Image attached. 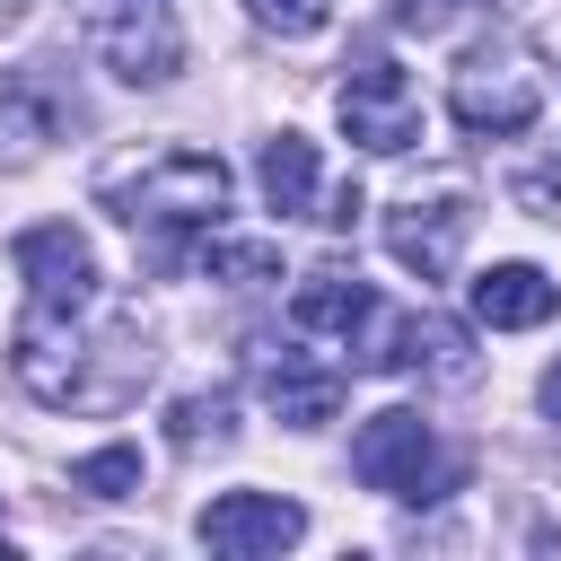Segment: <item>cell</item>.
<instances>
[{
    "instance_id": "6da1fadb",
    "label": "cell",
    "mask_w": 561,
    "mask_h": 561,
    "mask_svg": "<svg viewBox=\"0 0 561 561\" xmlns=\"http://www.w3.org/2000/svg\"><path fill=\"white\" fill-rule=\"evenodd\" d=\"M9 368H18V386L35 394V403H53V412H114V403H131L140 394V377H149V342L140 333H79V316H44V307H26V324H18V342H9Z\"/></svg>"
},
{
    "instance_id": "8fae6325",
    "label": "cell",
    "mask_w": 561,
    "mask_h": 561,
    "mask_svg": "<svg viewBox=\"0 0 561 561\" xmlns=\"http://www.w3.org/2000/svg\"><path fill=\"white\" fill-rule=\"evenodd\" d=\"M561 307V289H552V272H535V263H491V272H473V316L491 324V333H526V324H543Z\"/></svg>"
},
{
    "instance_id": "7c38bea8",
    "label": "cell",
    "mask_w": 561,
    "mask_h": 561,
    "mask_svg": "<svg viewBox=\"0 0 561 561\" xmlns=\"http://www.w3.org/2000/svg\"><path fill=\"white\" fill-rule=\"evenodd\" d=\"M368 316H377V298H368V280L342 272V263H316V272L298 280V298H289V324H298V333H342V342H351Z\"/></svg>"
},
{
    "instance_id": "2e32d148",
    "label": "cell",
    "mask_w": 561,
    "mask_h": 561,
    "mask_svg": "<svg viewBox=\"0 0 561 561\" xmlns=\"http://www.w3.org/2000/svg\"><path fill=\"white\" fill-rule=\"evenodd\" d=\"M202 272L210 280H280V245H263V237H210Z\"/></svg>"
},
{
    "instance_id": "9c48e42d",
    "label": "cell",
    "mask_w": 561,
    "mask_h": 561,
    "mask_svg": "<svg viewBox=\"0 0 561 561\" xmlns=\"http://www.w3.org/2000/svg\"><path fill=\"white\" fill-rule=\"evenodd\" d=\"M465 228H473V210H465V184H430V193H412V202L386 219V245H394V263H412L421 280H438V272H456V245H465Z\"/></svg>"
},
{
    "instance_id": "ba28073f",
    "label": "cell",
    "mask_w": 561,
    "mask_h": 561,
    "mask_svg": "<svg viewBox=\"0 0 561 561\" xmlns=\"http://www.w3.org/2000/svg\"><path fill=\"white\" fill-rule=\"evenodd\" d=\"M298 535H307V508L280 500V491H228V500L202 508V543L228 552V561H272V552H289Z\"/></svg>"
},
{
    "instance_id": "30bf717a",
    "label": "cell",
    "mask_w": 561,
    "mask_h": 561,
    "mask_svg": "<svg viewBox=\"0 0 561 561\" xmlns=\"http://www.w3.org/2000/svg\"><path fill=\"white\" fill-rule=\"evenodd\" d=\"M377 368L394 377H438V386H465L473 377V333L456 316H394L386 324V351H368Z\"/></svg>"
},
{
    "instance_id": "7402d4cb",
    "label": "cell",
    "mask_w": 561,
    "mask_h": 561,
    "mask_svg": "<svg viewBox=\"0 0 561 561\" xmlns=\"http://www.w3.org/2000/svg\"><path fill=\"white\" fill-rule=\"evenodd\" d=\"M316 219H333V228H351V219H359V184H342V193H333V202H324Z\"/></svg>"
},
{
    "instance_id": "277c9868",
    "label": "cell",
    "mask_w": 561,
    "mask_h": 561,
    "mask_svg": "<svg viewBox=\"0 0 561 561\" xmlns=\"http://www.w3.org/2000/svg\"><path fill=\"white\" fill-rule=\"evenodd\" d=\"M333 114H342V131H351L359 149H377V158H394V149L421 140V96H412V79H403L386 53H359V61H351V79L333 88Z\"/></svg>"
},
{
    "instance_id": "52a82bcc",
    "label": "cell",
    "mask_w": 561,
    "mask_h": 561,
    "mask_svg": "<svg viewBox=\"0 0 561 561\" xmlns=\"http://www.w3.org/2000/svg\"><path fill=\"white\" fill-rule=\"evenodd\" d=\"M96 61L114 70V79H131V88H158V79H175V61H184V35H175V18H167V0H123V18H96Z\"/></svg>"
},
{
    "instance_id": "ac0fdd59",
    "label": "cell",
    "mask_w": 561,
    "mask_h": 561,
    "mask_svg": "<svg viewBox=\"0 0 561 561\" xmlns=\"http://www.w3.org/2000/svg\"><path fill=\"white\" fill-rule=\"evenodd\" d=\"M167 438H175V447H202V438H228V394H210V403H202V394H184V403L167 412Z\"/></svg>"
},
{
    "instance_id": "603a6c76",
    "label": "cell",
    "mask_w": 561,
    "mask_h": 561,
    "mask_svg": "<svg viewBox=\"0 0 561 561\" xmlns=\"http://www.w3.org/2000/svg\"><path fill=\"white\" fill-rule=\"evenodd\" d=\"M535 394H543V412H552V421H561V359H552V368H543V386H535Z\"/></svg>"
},
{
    "instance_id": "5b68a950",
    "label": "cell",
    "mask_w": 561,
    "mask_h": 561,
    "mask_svg": "<svg viewBox=\"0 0 561 561\" xmlns=\"http://www.w3.org/2000/svg\"><path fill=\"white\" fill-rule=\"evenodd\" d=\"M447 114H456L473 140H508V131H526V123L543 114V79H535L517 53H473V61L456 70V88H447Z\"/></svg>"
},
{
    "instance_id": "4fadbf2b",
    "label": "cell",
    "mask_w": 561,
    "mask_h": 561,
    "mask_svg": "<svg viewBox=\"0 0 561 561\" xmlns=\"http://www.w3.org/2000/svg\"><path fill=\"white\" fill-rule=\"evenodd\" d=\"M254 184H263V202H272L280 219L316 210V140H298V131H272V140H263V158H254Z\"/></svg>"
},
{
    "instance_id": "44dd1931",
    "label": "cell",
    "mask_w": 561,
    "mask_h": 561,
    "mask_svg": "<svg viewBox=\"0 0 561 561\" xmlns=\"http://www.w3.org/2000/svg\"><path fill=\"white\" fill-rule=\"evenodd\" d=\"M517 202H526L535 219H561V175H552V167H535V175H517Z\"/></svg>"
},
{
    "instance_id": "8992f818",
    "label": "cell",
    "mask_w": 561,
    "mask_h": 561,
    "mask_svg": "<svg viewBox=\"0 0 561 561\" xmlns=\"http://www.w3.org/2000/svg\"><path fill=\"white\" fill-rule=\"evenodd\" d=\"M9 263H18V280H26V307H44V316H88V307H96V254H88V237H79L70 219L26 228V237L9 245Z\"/></svg>"
},
{
    "instance_id": "3957f363",
    "label": "cell",
    "mask_w": 561,
    "mask_h": 561,
    "mask_svg": "<svg viewBox=\"0 0 561 561\" xmlns=\"http://www.w3.org/2000/svg\"><path fill=\"white\" fill-rule=\"evenodd\" d=\"M351 473H359L368 491H386V500H438V491L456 482V465L438 456L430 421L403 412V403H386V412L359 421V438H351Z\"/></svg>"
},
{
    "instance_id": "ffe728a7",
    "label": "cell",
    "mask_w": 561,
    "mask_h": 561,
    "mask_svg": "<svg viewBox=\"0 0 561 561\" xmlns=\"http://www.w3.org/2000/svg\"><path fill=\"white\" fill-rule=\"evenodd\" d=\"M386 18H394L403 35H447V26L465 18V0H386Z\"/></svg>"
},
{
    "instance_id": "9a60e30c",
    "label": "cell",
    "mask_w": 561,
    "mask_h": 561,
    "mask_svg": "<svg viewBox=\"0 0 561 561\" xmlns=\"http://www.w3.org/2000/svg\"><path fill=\"white\" fill-rule=\"evenodd\" d=\"M70 491H88V500H131L140 491V447H96V456H79L70 465Z\"/></svg>"
},
{
    "instance_id": "e0dca14e",
    "label": "cell",
    "mask_w": 561,
    "mask_h": 561,
    "mask_svg": "<svg viewBox=\"0 0 561 561\" xmlns=\"http://www.w3.org/2000/svg\"><path fill=\"white\" fill-rule=\"evenodd\" d=\"M44 131H53V114L26 105V79H0V140H9V158H35Z\"/></svg>"
},
{
    "instance_id": "d6986e66",
    "label": "cell",
    "mask_w": 561,
    "mask_h": 561,
    "mask_svg": "<svg viewBox=\"0 0 561 561\" xmlns=\"http://www.w3.org/2000/svg\"><path fill=\"white\" fill-rule=\"evenodd\" d=\"M254 9V26H272V35H324V18H333V0H245Z\"/></svg>"
},
{
    "instance_id": "5bb4252c",
    "label": "cell",
    "mask_w": 561,
    "mask_h": 561,
    "mask_svg": "<svg viewBox=\"0 0 561 561\" xmlns=\"http://www.w3.org/2000/svg\"><path fill=\"white\" fill-rule=\"evenodd\" d=\"M263 394H272V412H280L289 430H324V421L342 412V368H298V359H280Z\"/></svg>"
},
{
    "instance_id": "cb8c5ba5",
    "label": "cell",
    "mask_w": 561,
    "mask_h": 561,
    "mask_svg": "<svg viewBox=\"0 0 561 561\" xmlns=\"http://www.w3.org/2000/svg\"><path fill=\"white\" fill-rule=\"evenodd\" d=\"M0 561H9V543H0Z\"/></svg>"
},
{
    "instance_id": "7a4b0ae2",
    "label": "cell",
    "mask_w": 561,
    "mask_h": 561,
    "mask_svg": "<svg viewBox=\"0 0 561 561\" xmlns=\"http://www.w3.org/2000/svg\"><path fill=\"white\" fill-rule=\"evenodd\" d=\"M96 202L131 228H149V254L175 263L193 228H219L228 210V167L210 149H149V158H114L96 175Z\"/></svg>"
}]
</instances>
